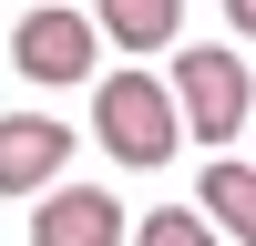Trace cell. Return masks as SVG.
I'll use <instances>...</instances> for the list:
<instances>
[{"instance_id":"1","label":"cell","mask_w":256,"mask_h":246,"mask_svg":"<svg viewBox=\"0 0 256 246\" xmlns=\"http://www.w3.org/2000/svg\"><path fill=\"white\" fill-rule=\"evenodd\" d=\"M92 134H102L113 164L154 174V164L184 144V102H174V82H154V72H113V82L92 92Z\"/></svg>"},{"instance_id":"2","label":"cell","mask_w":256,"mask_h":246,"mask_svg":"<svg viewBox=\"0 0 256 246\" xmlns=\"http://www.w3.org/2000/svg\"><path fill=\"white\" fill-rule=\"evenodd\" d=\"M174 102H184V134L236 144V123L256 113V82H246V62L226 41H195V52H174Z\"/></svg>"},{"instance_id":"3","label":"cell","mask_w":256,"mask_h":246,"mask_svg":"<svg viewBox=\"0 0 256 246\" xmlns=\"http://www.w3.org/2000/svg\"><path fill=\"white\" fill-rule=\"evenodd\" d=\"M92 52H102V20H92V10H31V20L10 31L20 82H52V92L92 82Z\"/></svg>"},{"instance_id":"4","label":"cell","mask_w":256,"mask_h":246,"mask_svg":"<svg viewBox=\"0 0 256 246\" xmlns=\"http://www.w3.org/2000/svg\"><path fill=\"white\" fill-rule=\"evenodd\" d=\"M31 246H134V226H123L113 184H52L31 205Z\"/></svg>"},{"instance_id":"5","label":"cell","mask_w":256,"mask_h":246,"mask_svg":"<svg viewBox=\"0 0 256 246\" xmlns=\"http://www.w3.org/2000/svg\"><path fill=\"white\" fill-rule=\"evenodd\" d=\"M72 164V123L52 113H0V195H52Z\"/></svg>"},{"instance_id":"6","label":"cell","mask_w":256,"mask_h":246,"mask_svg":"<svg viewBox=\"0 0 256 246\" xmlns=\"http://www.w3.org/2000/svg\"><path fill=\"white\" fill-rule=\"evenodd\" d=\"M205 226H216V236H236V246H256V164H236V154H216V164H205Z\"/></svg>"},{"instance_id":"7","label":"cell","mask_w":256,"mask_h":246,"mask_svg":"<svg viewBox=\"0 0 256 246\" xmlns=\"http://www.w3.org/2000/svg\"><path fill=\"white\" fill-rule=\"evenodd\" d=\"M92 20H102V41H123V52H164L174 20H184V0H92Z\"/></svg>"},{"instance_id":"8","label":"cell","mask_w":256,"mask_h":246,"mask_svg":"<svg viewBox=\"0 0 256 246\" xmlns=\"http://www.w3.org/2000/svg\"><path fill=\"white\" fill-rule=\"evenodd\" d=\"M134 246H226V236L205 226V205H154V216L134 226Z\"/></svg>"},{"instance_id":"9","label":"cell","mask_w":256,"mask_h":246,"mask_svg":"<svg viewBox=\"0 0 256 246\" xmlns=\"http://www.w3.org/2000/svg\"><path fill=\"white\" fill-rule=\"evenodd\" d=\"M226 20H236V31H246V41H256V0H226Z\"/></svg>"}]
</instances>
